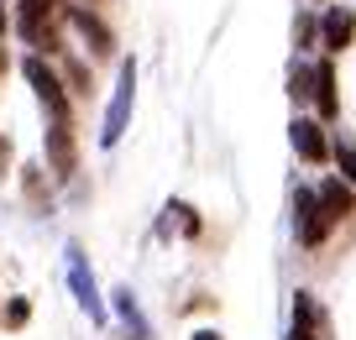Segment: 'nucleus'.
<instances>
[{"label":"nucleus","instance_id":"1","mask_svg":"<svg viewBox=\"0 0 356 340\" xmlns=\"http://www.w3.org/2000/svg\"><path fill=\"white\" fill-rule=\"evenodd\" d=\"M131 105H136V63L121 58V74H115V89H111V110H105V126H100V147H115L126 136Z\"/></svg>","mask_w":356,"mask_h":340},{"label":"nucleus","instance_id":"2","mask_svg":"<svg viewBox=\"0 0 356 340\" xmlns=\"http://www.w3.org/2000/svg\"><path fill=\"white\" fill-rule=\"evenodd\" d=\"M22 74H26V84L37 89V105H42V115L47 121H74V110H68V89H63V79L47 68V58H26L22 63Z\"/></svg>","mask_w":356,"mask_h":340},{"label":"nucleus","instance_id":"3","mask_svg":"<svg viewBox=\"0 0 356 340\" xmlns=\"http://www.w3.org/2000/svg\"><path fill=\"white\" fill-rule=\"evenodd\" d=\"M63 273H68V288H74V298H79V309H84L95 325H105V298H100V288H95V273H89V257L79 252V246H68L63 252Z\"/></svg>","mask_w":356,"mask_h":340},{"label":"nucleus","instance_id":"4","mask_svg":"<svg viewBox=\"0 0 356 340\" xmlns=\"http://www.w3.org/2000/svg\"><path fill=\"white\" fill-rule=\"evenodd\" d=\"M53 22H58V0H22V11H16V32L32 47H47V53L58 47Z\"/></svg>","mask_w":356,"mask_h":340},{"label":"nucleus","instance_id":"5","mask_svg":"<svg viewBox=\"0 0 356 340\" xmlns=\"http://www.w3.org/2000/svg\"><path fill=\"white\" fill-rule=\"evenodd\" d=\"M293 225H299V241L304 246H320L325 236H330V220H325L314 188H299V194H293Z\"/></svg>","mask_w":356,"mask_h":340},{"label":"nucleus","instance_id":"6","mask_svg":"<svg viewBox=\"0 0 356 340\" xmlns=\"http://www.w3.org/2000/svg\"><path fill=\"white\" fill-rule=\"evenodd\" d=\"M68 26L84 37V47H89L95 58H111V53H115V32H111V26H105L95 11H84V6H68Z\"/></svg>","mask_w":356,"mask_h":340},{"label":"nucleus","instance_id":"7","mask_svg":"<svg viewBox=\"0 0 356 340\" xmlns=\"http://www.w3.org/2000/svg\"><path fill=\"white\" fill-rule=\"evenodd\" d=\"M47 168L58 178H68L79 168V147H74V121H47Z\"/></svg>","mask_w":356,"mask_h":340},{"label":"nucleus","instance_id":"8","mask_svg":"<svg viewBox=\"0 0 356 340\" xmlns=\"http://www.w3.org/2000/svg\"><path fill=\"white\" fill-rule=\"evenodd\" d=\"M314 199H320V209H325L330 225H341L346 215H356V194H351V184H341V178H325V184L314 188Z\"/></svg>","mask_w":356,"mask_h":340},{"label":"nucleus","instance_id":"9","mask_svg":"<svg viewBox=\"0 0 356 340\" xmlns=\"http://www.w3.org/2000/svg\"><path fill=\"white\" fill-rule=\"evenodd\" d=\"M289 340H325V314L314 304V293H293V330Z\"/></svg>","mask_w":356,"mask_h":340},{"label":"nucleus","instance_id":"10","mask_svg":"<svg viewBox=\"0 0 356 340\" xmlns=\"http://www.w3.org/2000/svg\"><path fill=\"white\" fill-rule=\"evenodd\" d=\"M289 136H293V152L304 157V163H325L330 157V142H325V131H320V121H293L289 126Z\"/></svg>","mask_w":356,"mask_h":340},{"label":"nucleus","instance_id":"11","mask_svg":"<svg viewBox=\"0 0 356 340\" xmlns=\"http://www.w3.org/2000/svg\"><path fill=\"white\" fill-rule=\"evenodd\" d=\"M356 37V11H346V6H330L320 22V42L330 47V53H341V47H351Z\"/></svg>","mask_w":356,"mask_h":340},{"label":"nucleus","instance_id":"12","mask_svg":"<svg viewBox=\"0 0 356 340\" xmlns=\"http://www.w3.org/2000/svg\"><path fill=\"white\" fill-rule=\"evenodd\" d=\"M309 99L320 105L325 121L341 110V99H335V63H314V68H309Z\"/></svg>","mask_w":356,"mask_h":340},{"label":"nucleus","instance_id":"13","mask_svg":"<svg viewBox=\"0 0 356 340\" xmlns=\"http://www.w3.org/2000/svg\"><path fill=\"white\" fill-rule=\"evenodd\" d=\"M163 215H168V220H163V236L173 231V225H178V231H184V236H200V215H194V209L184 204V199H173V204H168Z\"/></svg>","mask_w":356,"mask_h":340},{"label":"nucleus","instance_id":"14","mask_svg":"<svg viewBox=\"0 0 356 340\" xmlns=\"http://www.w3.org/2000/svg\"><path fill=\"white\" fill-rule=\"evenodd\" d=\"M115 314L131 325V335L136 340H147V319H142V309H136V298H131V288H115Z\"/></svg>","mask_w":356,"mask_h":340},{"label":"nucleus","instance_id":"15","mask_svg":"<svg viewBox=\"0 0 356 340\" xmlns=\"http://www.w3.org/2000/svg\"><path fill=\"white\" fill-rule=\"evenodd\" d=\"M330 157H335V168H341V173H346V184H356V147L335 142V147H330Z\"/></svg>","mask_w":356,"mask_h":340},{"label":"nucleus","instance_id":"16","mask_svg":"<svg viewBox=\"0 0 356 340\" xmlns=\"http://www.w3.org/2000/svg\"><path fill=\"white\" fill-rule=\"evenodd\" d=\"M289 95H293V99H309V63H293V74H289Z\"/></svg>","mask_w":356,"mask_h":340},{"label":"nucleus","instance_id":"17","mask_svg":"<svg viewBox=\"0 0 356 340\" xmlns=\"http://www.w3.org/2000/svg\"><path fill=\"white\" fill-rule=\"evenodd\" d=\"M314 37H320V22H314V16H299V22H293V42H299V47H309Z\"/></svg>","mask_w":356,"mask_h":340},{"label":"nucleus","instance_id":"18","mask_svg":"<svg viewBox=\"0 0 356 340\" xmlns=\"http://www.w3.org/2000/svg\"><path fill=\"white\" fill-rule=\"evenodd\" d=\"M26 319H32V304H26V298H16V304L6 309V325H11V330H22Z\"/></svg>","mask_w":356,"mask_h":340},{"label":"nucleus","instance_id":"19","mask_svg":"<svg viewBox=\"0 0 356 340\" xmlns=\"http://www.w3.org/2000/svg\"><path fill=\"white\" fill-rule=\"evenodd\" d=\"M6 168H11V142H6V131H0V178H6Z\"/></svg>","mask_w":356,"mask_h":340},{"label":"nucleus","instance_id":"20","mask_svg":"<svg viewBox=\"0 0 356 340\" xmlns=\"http://www.w3.org/2000/svg\"><path fill=\"white\" fill-rule=\"evenodd\" d=\"M6 26H11V16H6V0H0V37H6Z\"/></svg>","mask_w":356,"mask_h":340},{"label":"nucleus","instance_id":"21","mask_svg":"<svg viewBox=\"0 0 356 340\" xmlns=\"http://www.w3.org/2000/svg\"><path fill=\"white\" fill-rule=\"evenodd\" d=\"M194 340H220V335H215V330H194Z\"/></svg>","mask_w":356,"mask_h":340},{"label":"nucleus","instance_id":"22","mask_svg":"<svg viewBox=\"0 0 356 340\" xmlns=\"http://www.w3.org/2000/svg\"><path fill=\"white\" fill-rule=\"evenodd\" d=\"M6 68H11V63H6V47H0V79H6Z\"/></svg>","mask_w":356,"mask_h":340}]
</instances>
